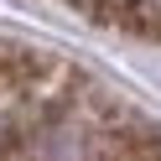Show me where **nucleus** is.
Instances as JSON below:
<instances>
[{
  "label": "nucleus",
  "mask_w": 161,
  "mask_h": 161,
  "mask_svg": "<svg viewBox=\"0 0 161 161\" xmlns=\"http://www.w3.org/2000/svg\"><path fill=\"white\" fill-rule=\"evenodd\" d=\"M94 16L104 26H119L135 36H161V11L151 0H94Z\"/></svg>",
  "instance_id": "f257e3e1"
}]
</instances>
